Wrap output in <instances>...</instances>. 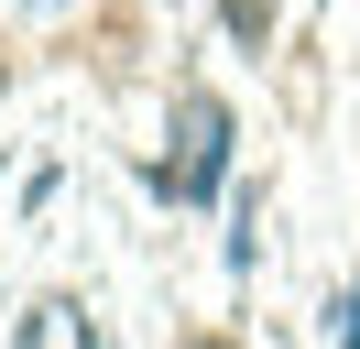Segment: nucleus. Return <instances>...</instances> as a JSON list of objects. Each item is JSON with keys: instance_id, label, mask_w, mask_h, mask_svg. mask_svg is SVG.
<instances>
[{"instance_id": "obj_1", "label": "nucleus", "mask_w": 360, "mask_h": 349, "mask_svg": "<svg viewBox=\"0 0 360 349\" xmlns=\"http://www.w3.org/2000/svg\"><path fill=\"white\" fill-rule=\"evenodd\" d=\"M219 186H229V99H219V87H186V99H175V153L153 164V196L219 208Z\"/></svg>"}, {"instance_id": "obj_2", "label": "nucleus", "mask_w": 360, "mask_h": 349, "mask_svg": "<svg viewBox=\"0 0 360 349\" xmlns=\"http://www.w3.org/2000/svg\"><path fill=\"white\" fill-rule=\"evenodd\" d=\"M11 349H98V327H88V305H77V295H33L22 327H11Z\"/></svg>"}, {"instance_id": "obj_3", "label": "nucleus", "mask_w": 360, "mask_h": 349, "mask_svg": "<svg viewBox=\"0 0 360 349\" xmlns=\"http://www.w3.org/2000/svg\"><path fill=\"white\" fill-rule=\"evenodd\" d=\"M219 11H229V33H240V44H262V33H273V0H219Z\"/></svg>"}, {"instance_id": "obj_4", "label": "nucleus", "mask_w": 360, "mask_h": 349, "mask_svg": "<svg viewBox=\"0 0 360 349\" xmlns=\"http://www.w3.org/2000/svg\"><path fill=\"white\" fill-rule=\"evenodd\" d=\"M338 349H360V284L338 295Z\"/></svg>"}, {"instance_id": "obj_5", "label": "nucleus", "mask_w": 360, "mask_h": 349, "mask_svg": "<svg viewBox=\"0 0 360 349\" xmlns=\"http://www.w3.org/2000/svg\"><path fill=\"white\" fill-rule=\"evenodd\" d=\"M186 349H240V338H229V327H207V338H186Z\"/></svg>"}, {"instance_id": "obj_6", "label": "nucleus", "mask_w": 360, "mask_h": 349, "mask_svg": "<svg viewBox=\"0 0 360 349\" xmlns=\"http://www.w3.org/2000/svg\"><path fill=\"white\" fill-rule=\"evenodd\" d=\"M33 11H55V0H33Z\"/></svg>"}]
</instances>
